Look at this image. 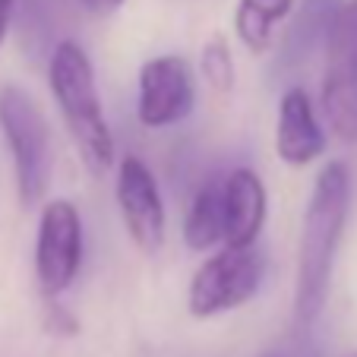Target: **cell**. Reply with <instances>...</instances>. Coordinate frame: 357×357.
I'll list each match as a JSON object with an SVG mask.
<instances>
[{
  "mask_svg": "<svg viewBox=\"0 0 357 357\" xmlns=\"http://www.w3.org/2000/svg\"><path fill=\"white\" fill-rule=\"evenodd\" d=\"M196 108V76L187 57L158 54L139 67L136 121L146 130H168L183 123Z\"/></svg>",
  "mask_w": 357,
  "mask_h": 357,
  "instance_id": "8",
  "label": "cell"
},
{
  "mask_svg": "<svg viewBox=\"0 0 357 357\" xmlns=\"http://www.w3.org/2000/svg\"><path fill=\"white\" fill-rule=\"evenodd\" d=\"M342 357H357V351H351V354H342Z\"/></svg>",
  "mask_w": 357,
  "mask_h": 357,
  "instance_id": "17",
  "label": "cell"
},
{
  "mask_svg": "<svg viewBox=\"0 0 357 357\" xmlns=\"http://www.w3.org/2000/svg\"><path fill=\"white\" fill-rule=\"evenodd\" d=\"M86 231L76 202L54 196L41 206L38 234H35V282L45 297H61L73 288L82 269Z\"/></svg>",
  "mask_w": 357,
  "mask_h": 357,
  "instance_id": "6",
  "label": "cell"
},
{
  "mask_svg": "<svg viewBox=\"0 0 357 357\" xmlns=\"http://www.w3.org/2000/svg\"><path fill=\"white\" fill-rule=\"evenodd\" d=\"M0 133L13 162L16 196L22 206H38L54 174L51 127L41 105L20 86L0 89Z\"/></svg>",
  "mask_w": 357,
  "mask_h": 357,
  "instance_id": "3",
  "label": "cell"
},
{
  "mask_svg": "<svg viewBox=\"0 0 357 357\" xmlns=\"http://www.w3.org/2000/svg\"><path fill=\"white\" fill-rule=\"evenodd\" d=\"M266 278L263 250L253 247H218L212 257L196 266L187 288V310L193 319H212L241 310L253 301Z\"/></svg>",
  "mask_w": 357,
  "mask_h": 357,
  "instance_id": "5",
  "label": "cell"
},
{
  "mask_svg": "<svg viewBox=\"0 0 357 357\" xmlns=\"http://www.w3.org/2000/svg\"><path fill=\"white\" fill-rule=\"evenodd\" d=\"M114 199L121 209L123 231L133 241V247L146 257H155L168 237V209H165L152 168L133 152L117 158Z\"/></svg>",
  "mask_w": 357,
  "mask_h": 357,
  "instance_id": "7",
  "label": "cell"
},
{
  "mask_svg": "<svg viewBox=\"0 0 357 357\" xmlns=\"http://www.w3.org/2000/svg\"><path fill=\"white\" fill-rule=\"evenodd\" d=\"M16 3H20V0H0V47H3V41H7L10 26H13Z\"/></svg>",
  "mask_w": 357,
  "mask_h": 357,
  "instance_id": "15",
  "label": "cell"
},
{
  "mask_svg": "<svg viewBox=\"0 0 357 357\" xmlns=\"http://www.w3.org/2000/svg\"><path fill=\"white\" fill-rule=\"evenodd\" d=\"M266 357H275V354H266Z\"/></svg>",
  "mask_w": 357,
  "mask_h": 357,
  "instance_id": "18",
  "label": "cell"
},
{
  "mask_svg": "<svg viewBox=\"0 0 357 357\" xmlns=\"http://www.w3.org/2000/svg\"><path fill=\"white\" fill-rule=\"evenodd\" d=\"M45 301H47V329L54 332V335H63V338L76 335V332H79V323H76L73 313H70L67 307H61L57 297H45Z\"/></svg>",
  "mask_w": 357,
  "mask_h": 357,
  "instance_id": "14",
  "label": "cell"
},
{
  "mask_svg": "<svg viewBox=\"0 0 357 357\" xmlns=\"http://www.w3.org/2000/svg\"><path fill=\"white\" fill-rule=\"evenodd\" d=\"M79 3L95 16H108V13H114V10H121L127 0H79Z\"/></svg>",
  "mask_w": 357,
  "mask_h": 357,
  "instance_id": "16",
  "label": "cell"
},
{
  "mask_svg": "<svg viewBox=\"0 0 357 357\" xmlns=\"http://www.w3.org/2000/svg\"><path fill=\"white\" fill-rule=\"evenodd\" d=\"M47 86L82 165L95 177L111 171L117 165V142L101 108L95 67L79 41L61 38L54 45L47 61Z\"/></svg>",
  "mask_w": 357,
  "mask_h": 357,
  "instance_id": "2",
  "label": "cell"
},
{
  "mask_svg": "<svg viewBox=\"0 0 357 357\" xmlns=\"http://www.w3.org/2000/svg\"><path fill=\"white\" fill-rule=\"evenodd\" d=\"M351 212V168L342 158L323 165L303 209L294 269V323L313 326L329 301L332 272Z\"/></svg>",
  "mask_w": 357,
  "mask_h": 357,
  "instance_id": "1",
  "label": "cell"
},
{
  "mask_svg": "<svg viewBox=\"0 0 357 357\" xmlns=\"http://www.w3.org/2000/svg\"><path fill=\"white\" fill-rule=\"evenodd\" d=\"M319 111L342 142H357V0H342L323 35Z\"/></svg>",
  "mask_w": 357,
  "mask_h": 357,
  "instance_id": "4",
  "label": "cell"
},
{
  "mask_svg": "<svg viewBox=\"0 0 357 357\" xmlns=\"http://www.w3.org/2000/svg\"><path fill=\"white\" fill-rule=\"evenodd\" d=\"M199 73L215 95H228L234 89V57L225 35H212L199 51Z\"/></svg>",
  "mask_w": 357,
  "mask_h": 357,
  "instance_id": "13",
  "label": "cell"
},
{
  "mask_svg": "<svg viewBox=\"0 0 357 357\" xmlns=\"http://www.w3.org/2000/svg\"><path fill=\"white\" fill-rule=\"evenodd\" d=\"M225 247H253L269 215V193L253 168H234L222 177Z\"/></svg>",
  "mask_w": 357,
  "mask_h": 357,
  "instance_id": "10",
  "label": "cell"
},
{
  "mask_svg": "<svg viewBox=\"0 0 357 357\" xmlns=\"http://www.w3.org/2000/svg\"><path fill=\"white\" fill-rule=\"evenodd\" d=\"M297 0H237L234 35L250 54H266L275 45V26L288 20Z\"/></svg>",
  "mask_w": 357,
  "mask_h": 357,
  "instance_id": "12",
  "label": "cell"
},
{
  "mask_svg": "<svg viewBox=\"0 0 357 357\" xmlns=\"http://www.w3.org/2000/svg\"><path fill=\"white\" fill-rule=\"evenodd\" d=\"M183 243L193 253H209L225 243V199H222V177L206 181L193 193L183 215Z\"/></svg>",
  "mask_w": 357,
  "mask_h": 357,
  "instance_id": "11",
  "label": "cell"
},
{
  "mask_svg": "<svg viewBox=\"0 0 357 357\" xmlns=\"http://www.w3.org/2000/svg\"><path fill=\"white\" fill-rule=\"evenodd\" d=\"M326 127L307 89H284L275 121V155L291 168H307L326 152Z\"/></svg>",
  "mask_w": 357,
  "mask_h": 357,
  "instance_id": "9",
  "label": "cell"
}]
</instances>
